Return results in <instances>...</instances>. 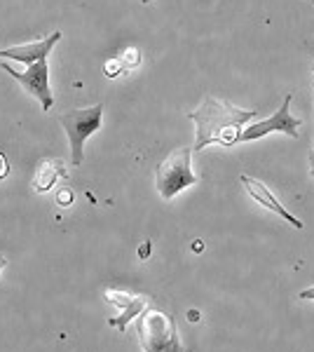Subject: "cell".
<instances>
[{
    "label": "cell",
    "instance_id": "obj_1",
    "mask_svg": "<svg viewBox=\"0 0 314 352\" xmlns=\"http://www.w3.org/2000/svg\"><path fill=\"white\" fill-rule=\"evenodd\" d=\"M190 120L197 127V139L192 151H202L211 144L221 146H235L239 144V136L244 132V124L256 118V111L239 109L225 99L216 96H204L202 106L188 113Z\"/></svg>",
    "mask_w": 314,
    "mask_h": 352
},
{
    "label": "cell",
    "instance_id": "obj_2",
    "mask_svg": "<svg viewBox=\"0 0 314 352\" xmlns=\"http://www.w3.org/2000/svg\"><path fill=\"white\" fill-rule=\"evenodd\" d=\"M136 333L144 352H181L179 331H176L174 320L167 312L157 308H148L139 315L136 322Z\"/></svg>",
    "mask_w": 314,
    "mask_h": 352
},
{
    "label": "cell",
    "instance_id": "obj_3",
    "mask_svg": "<svg viewBox=\"0 0 314 352\" xmlns=\"http://www.w3.org/2000/svg\"><path fill=\"white\" fill-rule=\"evenodd\" d=\"M190 160H192V148H176L157 167L155 186L164 200H171V197H176L183 188L195 186L199 181L197 174L192 172Z\"/></svg>",
    "mask_w": 314,
    "mask_h": 352
},
{
    "label": "cell",
    "instance_id": "obj_4",
    "mask_svg": "<svg viewBox=\"0 0 314 352\" xmlns=\"http://www.w3.org/2000/svg\"><path fill=\"white\" fill-rule=\"evenodd\" d=\"M101 118H104V104H94L89 109H76L59 116V124L66 129L68 141H71V160L73 164H82L85 160V141L94 132H99Z\"/></svg>",
    "mask_w": 314,
    "mask_h": 352
},
{
    "label": "cell",
    "instance_id": "obj_5",
    "mask_svg": "<svg viewBox=\"0 0 314 352\" xmlns=\"http://www.w3.org/2000/svg\"><path fill=\"white\" fill-rule=\"evenodd\" d=\"M0 66L8 76H12L21 87L26 89L31 96H36L40 109L47 113L54 106V94L49 89V68H47V59L36 61V64H28L24 71H16L12 64H8L5 59H0Z\"/></svg>",
    "mask_w": 314,
    "mask_h": 352
},
{
    "label": "cell",
    "instance_id": "obj_6",
    "mask_svg": "<svg viewBox=\"0 0 314 352\" xmlns=\"http://www.w3.org/2000/svg\"><path fill=\"white\" fill-rule=\"evenodd\" d=\"M291 101H293V94H287L275 116L265 118V120H260V122L249 124V127L242 132V136H239V144H242V141L262 139V136H267L270 132H282V134L293 136L295 139V136H298L300 120L298 118H293V113H291Z\"/></svg>",
    "mask_w": 314,
    "mask_h": 352
},
{
    "label": "cell",
    "instance_id": "obj_7",
    "mask_svg": "<svg viewBox=\"0 0 314 352\" xmlns=\"http://www.w3.org/2000/svg\"><path fill=\"white\" fill-rule=\"evenodd\" d=\"M104 298L111 305L117 308V315L111 320V327L120 329V331H127V324L134 317H139L141 312L148 308V296L141 294H129V292H120V289H106Z\"/></svg>",
    "mask_w": 314,
    "mask_h": 352
},
{
    "label": "cell",
    "instance_id": "obj_8",
    "mask_svg": "<svg viewBox=\"0 0 314 352\" xmlns=\"http://www.w3.org/2000/svg\"><path fill=\"white\" fill-rule=\"evenodd\" d=\"M239 181H242L244 190H247L249 195L254 197L256 202L262 204V207H265V209H270V212L279 214V217H282L284 221H289V223L293 226V228H298V230L302 228V221H300L298 217H293V214H291L289 209L284 207V204L277 200V197H275V192H272L270 188H267V186L262 184V181L254 179V176H247V174H242V176H239Z\"/></svg>",
    "mask_w": 314,
    "mask_h": 352
},
{
    "label": "cell",
    "instance_id": "obj_9",
    "mask_svg": "<svg viewBox=\"0 0 314 352\" xmlns=\"http://www.w3.org/2000/svg\"><path fill=\"white\" fill-rule=\"evenodd\" d=\"M61 31H54L52 36L43 38L38 43H28V45H14V47H5L0 50V59H12V61H21V64H36V61L47 59L49 52L56 43L61 41Z\"/></svg>",
    "mask_w": 314,
    "mask_h": 352
},
{
    "label": "cell",
    "instance_id": "obj_10",
    "mask_svg": "<svg viewBox=\"0 0 314 352\" xmlns=\"http://www.w3.org/2000/svg\"><path fill=\"white\" fill-rule=\"evenodd\" d=\"M61 176H64V179L68 176L64 162H61V160H43L38 164L36 174H33L31 186H33V190H36V192H47V190L54 188V184L61 179Z\"/></svg>",
    "mask_w": 314,
    "mask_h": 352
},
{
    "label": "cell",
    "instance_id": "obj_11",
    "mask_svg": "<svg viewBox=\"0 0 314 352\" xmlns=\"http://www.w3.org/2000/svg\"><path fill=\"white\" fill-rule=\"evenodd\" d=\"M120 59H122L124 68H127V71H131V68H136V66L141 64V52L136 47H127L122 52V56H120Z\"/></svg>",
    "mask_w": 314,
    "mask_h": 352
},
{
    "label": "cell",
    "instance_id": "obj_12",
    "mask_svg": "<svg viewBox=\"0 0 314 352\" xmlns=\"http://www.w3.org/2000/svg\"><path fill=\"white\" fill-rule=\"evenodd\" d=\"M104 71H106V76L108 78H117V76H122L127 68H124V64H122V59L120 56H115V59H108L106 64H104Z\"/></svg>",
    "mask_w": 314,
    "mask_h": 352
},
{
    "label": "cell",
    "instance_id": "obj_13",
    "mask_svg": "<svg viewBox=\"0 0 314 352\" xmlns=\"http://www.w3.org/2000/svg\"><path fill=\"white\" fill-rule=\"evenodd\" d=\"M56 202L61 204V207H71L73 204V190L71 188H61L56 192Z\"/></svg>",
    "mask_w": 314,
    "mask_h": 352
},
{
    "label": "cell",
    "instance_id": "obj_14",
    "mask_svg": "<svg viewBox=\"0 0 314 352\" xmlns=\"http://www.w3.org/2000/svg\"><path fill=\"white\" fill-rule=\"evenodd\" d=\"M8 174H10V162H8V157L0 153V179H5Z\"/></svg>",
    "mask_w": 314,
    "mask_h": 352
},
{
    "label": "cell",
    "instance_id": "obj_15",
    "mask_svg": "<svg viewBox=\"0 0 314 352\" xmlns=\"http://www.w3.org/2000/svg\"><path fill=\"white\" fill-rule=\"evenodd\" d=\"M148 254H150V242H144V244H141V249H139V256L148 258Z\"/></svg>",
    "mask_w": 314,
    "mask_h": 352
},
{
    "label": "cell",
    "instance_id": "obj_16",
    "mask_svg": "<svg viewBox=\"0 0 314 352\" xmlns=\"http://www.w3.org/2000/svg\"><path fill=\"white\" fill-rule=\"evenodd\" d=\"M300 298L302 300H314V287L305 289V292H300Z\"/></svg>",
    "mask_w": 314,
    "mask_h": 352
},
{
    "label": "cell",
    "instance_id": "obj_17",
    "mask_svg": "<svg viewBox=\"0 0 314 352\" xmlns=\"http://www.w3.org/2000/svg\"><path fill=\"white\" fill-rule=\"evenodd\" d=\"M188 317H190V322H197V317H199V315H197L195 310H190V312H188Z\"/></svg>",
    "mask_w": 314,
    "mask_h": 352
},
{
    "label": "cell",
    "instance_id": "obj_18",
    "mask_svg": "<svg viewBox=\"0 0 314 352\" xmlns=\"http://www.w3.org/2000/svg\"><path fill=\"white\" fill-rule=\"evenodd\" d=\"M5 265H8V258H5V256H0V272L5 270Z\"/></svg>",
    "mask_w": 314,
    "mask_h": 352
},
{
    "label": "cell",
    "instance_id": "obj_19",
    "mask_svg": "<svg viewBox=\"0 0 314 352\" xmlns=\"http://www.w3.org/2000/svg\"><path fill=\"white\" fill-rule=\"evenodd\" d=\"M312 89H314V82H312ZM310 167H312V172H314V151H312V155H310Z\"/></svg>",
    "mask_w": 314,
    "mask_h": 352
},
{
    "label": "cell",
    "instance_id": "obj_20",
    "mask_svg": "<svg viewBox=\"0 0 314 352\" xmlns=\"http://www.w3.org/2000/svg\"><path fill=\"white\" fill-rule=\"evenodd\" d=\"M141 3H144V5H148V3H150V0H141Z\"/></svg>",
    "mask_w": 314,
    "mask_h": 352
},
{
    "label": "cell",
    "instance_id": "obj_21",
    "mask_svg": "<svg viewBox=\"0 0 314 352\" xmlns=\"http://www.w3.org/2000/svg\"><path fill=\"white\" fill-rule=\"evenodd\" d=\"M312 179H314V172H312Z\"/></svg>",
    "mask_w": 314,
    "mask_h": 352
}]
</instances>
